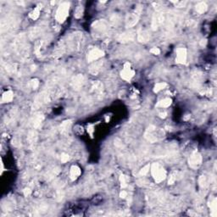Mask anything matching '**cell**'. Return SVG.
<instances>
[{
  "label": "cell",
  "instance_id": "1",
  "mask_svg": "<svg viewBox=\"0 0 217 217\" xmlns=\"http://www.w3.org/2000/svg\"><path fill=\"white\" fill-rule=\"evenodd\" d=\"M165 133L163 130L159 129L154 126H150L145 131L144 137L150 142H156L164 138Z\"/></svg>",
  "mask_w": 217,
  "mask_h": 217
},
{
  "label": "cell",
  "instance_id": "2",
  "mask_svg": "<svg viewBox=\"0 0 217 217\" xmlns=\"http://www.w3.org/2000/svg\"><path fill=\"white\" fill-rule=\"evenodd\" d=\"M151 174L153 180L156 183H160L166 178V171L165 169L159 163H153L150 166Z\"/></svg>",
  "mask_w": 217,
  "mask_h": 217
},
{
  "label": "cell",
  "instance_id": "3",
  "mask_svg": "<svg viewBox=\"0 0 217 217\" xmlns=\"http://www.w3.org/2000/svg\"><path fill=\"white\" fill-rule=\"evenodd\" d=\"M69 10H70V3L64 2L60 4L56 11L55 19L59 23L64 22V20L69 15Z\"/></svg>",
  "mask_w": 217,
  "mask_h": 217
},
{
  "label": "cell",
  "instance_id": "4",
  "mask_svg": "<svg viewBox=\"0 0 217 217\" xmlns=\"http://www.w3.org/2000/svg\"><path fill=\"white\" fill-rule=\"evenodd\" d=\"M202 155L198 152L195 151L192 153L189 159H188V165L193 170H196L202 165Z\"/></svg>",
  "mask_w": 217,
  "mask_h": 217
},
{
  "label": "cell",
  "instance_id": "5",
  "mask_svg": "<svg viewBox=\"0 0 217 217\" xmlns=\"http://www.w3.org/2000/svg\"><path fill=\"white\" fill-rule=\"evenodd\" d=\"M135 75V71L131 68V64L129 62L125 63L123 66V69L120 72V76L121 78L127 81V82H131V80Z\"/></svg>",
  "mask_w": 217,
  "mask_h": 217
},
{
  "label": "cell",
  "instance_id": "6",
  "mask_svg": "<svg viewBox=\"0 0 217 217\" xmlns=\"http://www.w3.org/2000/svg\"><path fill=\"white\" fill-rule=\"evenodd\" d=\"M105 56V52L101 50V49H97V48H94L92 50H90L87 55H86V60L87 62H94L96 60H99L100 58Z\"/></svg>",
  "mask_w": 217,
  "mask_h": 217
},
{
  "label": "cell",
  "instance_id": "7",
  "mask_svg": "<svg viewBox=\"0 0 217 217\" xmlns=\"http://www.w3.org/2000/svg\"><path fill=\"white\" fill-rule=\"evenodd\" d=\"M139 15L140 14L138 12H135V13H128L127 16H126V26L127 28H131L133 27L134 26L137 25V23L138 22L139 20Z\"/></svg>",
  "mask_w": 217,
  "mask_h": 217
},
{
  "label": "cell",
  "instance_id": "8",
  "mask_svg": "<svg viewBox=\"0 0 217 217\" xmlns=\"http://www.w3.org/2000/svg\"><path fill=\"white\" fill-rule=\"evenodd\" d=\"M187 52L185 48H179L176 49V62L177 64H184L187 62Z\"/></svg>",
  "mask_w": 217,
  "mask_h": 217
},
{
  "label": "cell",
  "instance_id": "9",
  "mask_svg": "<svg viewBox=\"0 0 217 217\" xmlns=\"http://www.w3.org/2000/svg\"><path fill=\"white\" fill-rule=\"evenodd\" d=\"M93 28L98 31H105L108 29V24L105 20H98L93 23Z\"/></svg>",
  "mask_w": 217,
  "mask_h": 217
},
{
  "label": "cell",
  "instance_id": "10",
  "mask_svg": "<svg viewBox=\"0 0 217 217\" xmlns=\"http://www.w3.org/2000/svg\"><path fill=\"white\" fill-rule=\"evenodd\" d=\"M137 39H138V41L139 42H142V43L148 42L150 39V34L149 33L148 31L140 29V30H138V31Z\"/></svg>",
  "mask_w": 217,
  "mask_h": 217
},
{
  "label": "cell",
  "instance_id": "11",
  "mask_svg": "<svg viewBox=\"0 0 217 217\" xmlns=\"http://www.w3.org/2000/svg\"><path fill=\"white\" fill-rule=\"evenodd\" d=\"M164 21V16L161 14H154L152 20V29L153 31L157 30L158 27L160 26Z\"/></svg>",
  "mask_w": 217,
  "mask_h": 217
},
{
  "label": "cell",
  "instance_id": "12",
  "mask_svg": "<svg viewBox=\"0 0 217 217\" xmlns=\"http://www.w3.org/2000/svg\"><path fill=\"white\" fill-rule=\"evenodd\" d=\"M82 174V171L77 165H72L70 170V177L72 181H75Z\"/></svg>",
  "mask_w": 217,
  "mask_h": 217
},
{
  "label": "cell",
  "instance_id": "13",
  "mask_svg": "<svg viewBox=\"0 0 217 217\" xmlns=\"http://www.w3.org/2000/svg\"><path fill=\"white\" fill-rule=\"evenodd\" d=\"M104 63L102 61H97L96 63L93 64L89 68V72L93 75H97L100 71H102V67H103Z\"/></svg>",
  "mask_w": 217,
  "mask_h": 217
},
{
  "label": "cell",
  "instance_id": "14",
  "mask_svg": "<svg viewBox=\"0 0 217 217\" xmlns=\"http://www.w3.org/2000/svg\"><path fill=\"white\" fill-rule=\"evenodd\" d=\"M134 33L135 32L133 31H130V32H125V33L121 34L119 37V41L121 42H127L132 41L135 38Z\"/></svg>",
  "mask_w": 217,
  "mask_h": 217
},
{
  "label": "cell",
  "instance_id": "15",
  "mask_svg": "<svg viewBox=\"0 0 217 217\" xmlns=\"http://www.w3.org/2000/svg\"><path fill=\"white\" fill-rule=\"evenodd\" d=\"M172 104V99L170 98V97H165L164 99H162L160 101H159L156 104V107H159V108H168L170 107L171 105Z\"/></svg>",
  "mask_w": 217,
  "mask_h": 217
},
{
  "label": "cell",
  "instance_id": "16",
  "mask_svg": "<svg viewBox=\"0 0 217 217\" xmlns=\"http://www.w3.org/2000/svg\"><path fill=\"white\" fill-rule=\"evenodd\" d=\"M14 99V93L11 90L4 92L2 96V102L3 103H10Z\"/></svg>",
  "mask_w": 217,
  "mask_h": 217
},
{
  "label": "cell",
  "instance_id": "17",
  "mask_svg": "<svg viewBox=\"0 0 217 217\" xmlns=\"http://www.w3.org/2000/svg\"><path fill=\"white\" fill-rule=\"evenodd\" d=\"M209 207L211 210V216L215 217L217 215V200L216 198H214L209 202Z\"/></svg>",
  "mask_w": 217,
  "mask_h": 217
},
{
  "label": "cell",
  "instance_id": "18",
  "mask_svg": "<svg viewBox=\"0 0 217 217\" xmlns=\"http://www.w3.org/2000/svg\"><path fill=\"white\" fill-rule=\"evenodd\" d=\"M83 82H84V76L83 75H81V74H79L73 80V86L76 89H79L81 86H83Z\"/></svg>",
  "mask_w": 217,
  "mask_h": 217
},
{
  "label": "cell",
  "instance_id": "19",
  "mask_svg": "<svg viewBox=\"0 0 217 217\" xmlns=\"http://www.w3.org/2000/svg\"><path fill=\"white\" fill-rule=\"evenodd\" d=\"M41 9H42V5H40V4H39V5H38V6L35 8L31 12L30 14H29V17H30L31 20H33L38 19V17L40 16V12H41Z\"/></svg>",
  "mask_w": 217,
  "mask_h": 217
},
{
  "label": "cell",
  "instance_id": "20",
  "mask_svg": "<svg viewBox=\"0 0 217 217\" xmlns=\"http://www.w3.org/2000/svg\"><path fill=\"white\" fill-rule=\"evenodd\" d=\"M207 9H208V5L206 4L205 2H200L196 5V11L200 15L205 13L207 11Z\"/></svg>",
  "mask_w": 217,
  "mask_h": 217
},
{
  "label": "cell",
  "instance_id": "21",
  "mask_svg": "<svg viewBox=\"0 0 217 217\" xmlns=\"http://www.w3.org/2000/svg\"><path fill=\"white\" fill-rule=\"evenodd\" d=\"M198 184L201 188H206L209 186V179L205 175H202L198 178Z\"/></svg>",
  "mask_w": 217,
  "mask_h": 217
},
{
  "label": "cell",
  "instance_id": "22",
  "mask_svg": "<svg viewBox=\"0 0 217 217\" xmlns=\"http://www.w3.org/2000/svg\"><path fill=\"white\" fill-rule=\"evenodd\" d=\"M71 120H64L63 123L60 125V132L61 133H66L69 131V128L71 127Z\"/></svg>",
  "mask_w": 217,
  "mask_h": 217
},
{
  "label": "cell",
  "instance_id": "23",
  "mask_svg": "<svg viewBox=\"0 0 217 217\" xmlns=\"http://www.w3.org/2000/svg\"><path fill=\"white\" fill-rule=\"evenodd\" d=\"M167 86V83H156L154 86H153V93L158 94L159 92H160L163 89H165V87Z\"/></svg>",
  "mask_w": 217,
  "mask_h": 217
},
{
  "label": "cell",
  "instance_id": "24",
  "mask_svg": "<svg viewBox=\"0 0 217 217\" xmlns=\"http://www.w3.org/2000/svg\"><path fill=\"white\" fill-rule=\"evenodd\" d=\"M42 120H43V116H42V115H38V116H36V117L34 118L33 120L34 127H39V126L41 125Z\"/></svg>",
  "mask_w": 217,
  "mask_h": 217
},
{
  "label": "cell",
  "instance_id": "25",
  "mask_svg": "<svg viewBox=\"0 0 217 217\" xmlns=\"http://www.w3.org/2000/svg\"><path fill=\"white\" fill-rule=\"evenodd\" d=\"M178 173H179L178 171H174V172L171 174L168 181L169 185H172V184L175 183V182L177 180V175H178Z\"/></svg>",
  "mask_w": 217,
  "mask_h": 217
},
{
  "label": "cell",
  "instance_id": "26",
  "mask_svg": "<svg viewBox=\"0 0 217 217\" xmlns=\"http://www.w3.org/2000/svg\"><path fill=\"white\" fill-rule=\"evenodd\" d=\"M150 166H151V165H150V164H148V165H145L144 167H142V168L140 170V171H139V175H140V176H146L147 174L149 173V171Z\"/></svg>",
  "mask_w": 217,
  "mask_h": 217
},
{
  "label": "cell",
  "instance_id": "27",
  "mask_svg": "<svg viewBox=\"0 0 217 217\" xmlns=\"http://www.w3.org/2000/svg\"><path fill=\"white\" fill-rule=\"evenodd\" d=\"M29 86H30L32 89L34 90L37 89V88L38 87V86H39V80L37 78L31 80L30 83H29Z\"/></svg>",
  "mask_w": 217,
  "mask_h": 217
},
{
  "label": "cell",
  "instance_id": "28",
  "mask_svg": "<svg viewBox=\"0 0 217 217\" xmlns=\"http://www.w3.org/2000/svg\"><path fill=\"white\" fill-rule=\"evenodd\" d=\"M83 7L80 5V6L77 7L76 10H75V17L76 18V19H79V18H81V17L83 16Z\"/></svg>",
  "mask_w": 217,
  "mask_h": 217
},
{
  "label": "cell",
  "instance_id": "29",
  "mask_svg": "<svg viewBox=\"0 0 217 217\" xmlns=\"http://www.w3.org/2000/svg\"><path fill=\"white\" fill-rule=\"evenodd\" d=\"M120 182L121 188H125V187H127V179H126V176H124L123 174H121L120 176Z\"/></svg>",
  "mask_w": 217,
  "mask_h": 217
},
{
  "label": "cell",
  "instance_id": "30",
  "mask_svg": "<svg viewBox=\"0 0 217 217\" xmlns=\"http://www.w3.org/2000/svg\"><path fill=\"white\" fill-rule=\"evenodd\" d=\"M42 46V41H38L36 42V44H35V53H36L38 55L40 53V52H41Z\"/></svg>",
  "mask_w": 217,
  "mask_h": 217
},
{
  "label": "cell",
  "instance_id": "31",
  "mask_svg": "<svg viewBox=\"0 0 217 217\" xmlns=\"http://www.w3.org/2000/svg\"><path fill=\"white\" fill-rule=\"evenodd\" d=\"M60 160H61V162H62V163H66V162L70 160V156H69V154H67V153H61Z\"/></svg>",
  "mask_w": 217,
  "mask_h": 217
},
{
  "label": "cell",
  "instance_id": "32",
  "mask_svg": "<svg viewBox=\"0 0 217 217\" xmlns=\"http://www.w3.org/2000/svg\"><path fill=\"white\" fill-rule=\"evenodd\" d=\"M150 53L154 54V55H159L160 53V49L159 48H152L150 49Z\"/></svg>",
  "mask_w": 217,
  "mask_h": 217
},
{
  "label": "cell",
  "instance_id": "33",
  "mask_svg": "<svg viewBox=\"0 0 217 217\" xmlns=\"http://www.w3.org/2000/svg\"><path fill=\"white\" fill-rule=\"evenodd\" d=\"M94 125H92V124H90V125H88L87 126V131H88V133L90 134V136L93 138V135H94Z\"/></svg>",
  "mask_w": 217,
  "mask_h": 217
},
{
  "label": "cell",
  "instance_id": "34",
  "mask_svg": "<svg viewBox=\"0 0 217 217\" xmlns=\"http://www.w3.org/2000/svg\"><path fill=\"white\" fill-rule=\"evenodd\" d=\"M127 193L126 191H124V190H122V191L120 192V197L121 198H127Z\"/></svg>",
  "mask_w": 217,
  "mask_h": 217
},
{
  "label": "cell",
  "instance_id": "35",
  "mask_svg": "<svg viewBox=\"0 0 217 217\" xmlns=\"http://www.w3.org/2000/svg\"><path fill=\"white\" fill-rule=\"evenodd\" d=\"M31 190L30 188H26V189L24 190V194H25L26 197L29 196V195L31 194Z\"/></svg>",
  "mask_w": 217,
  "mask_h": 217
},
{
  "label": "cell",
  "instance_id": "36",
  "mask_svg": "<svg viewBox=\"0 0 217 217\" xmlns=\"http://www.w3.org/2000/svg\"><path fill=\"white\" fill-rule=\"evenodd\" d=\"M4 163H3V160H1V172H0V174H1V175L3 174V172H4Z\"/></svg>",
  "mask_w": 217,
  "mask_h": 217
},
{
  "label": "cell",
  "instance_id": "37",
  "mask_svg": "<svg viewBox=\"0 0 217 217\" xmlns=\"http://www.w3.org/2000/svg\"><path fill=\"white\" fill-rule=\"evenodd\" d=\"M166 115H167V113L166 112L160 113V118H163V119H165V117H166Z\"/></svg>",
  "mask_w": 217,
  "mask_h": 217
},
{
  "label": "cell",
  "instance_id": "38",
  "mask_svg": "<svg viewBox=\"0 0 217 217\" xmlns=\"http://www.w3.org/2000/svg\"><path fill=\"white\" fill-rule=\"evenodd\" d=\"M51 4H55V2H54V1H52V2H51Z\"/></svg>",
  "mask_w": 217,
  "mask_h": 217
}]
</instances>
